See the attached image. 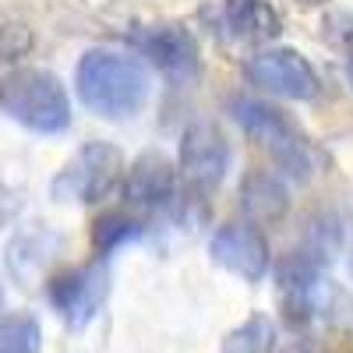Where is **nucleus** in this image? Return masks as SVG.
I'll use <instances>...</instances> for the list:
<instances>
[{"instance_id":"obj_11","label":"nucleus","mask_w":353,"mask_h":353,"mask_svg":"<svg viewBox=\"0 0 353 353\" xmlns=\"http://www.w3.org/2000/svg\"><path fill=\"white\" fill-rule=\"evenodd\" d=\"M223 18L233 39L254 43L258 50H265V43L279 39L283 32V18L269 0H223Z\"/></svg>"},{"instance_id":"obj_6","label":"nucleus","mask_w":353,"mask_h":353,"mask_svg":"<svg viewBox=\"0 0 353 353\" xmlns=\"http://www.w3.org/2000/svg\"><path fill=\"white\" fill-rule=\"evenodd\" d=\"M176 170L181 181L194 191H216L230 170V138L212 121H191L181 134L176 149Z\"/></svg>"},{"instance_id":"obj_19","label":"nucleus","mask_w":353,"mask_h":353,"mask_svg":"<svg viewBox=\"0 0 353 353\" xmlns=\"http://www.w3.org/2000/svg\"><path fill=\"white\" fill-rule=\"evenodd\" d=\"M0 301H4V283H0Z\"/></svg>"},{"instance_id":"obj_12","label":"nucleus","mask_w":353,"mask_h":353,"mask_svg":"<svg viewBox=\"0 0 353 353\" xmlns=\"http://www.w3.org/2000/svg\"><path fill=\"white\" fill-rule=\"evenodd\" d=\"M241 209L248 212L251 223H276L286 216L290 209V194L279 176L265 173V170H251L241 181Z\"/></svg>"},{"instance_id":"obj_13","label":"nucleus","mask_w":353,"mask_h":353,"mask_svg":"<svg viewBox=\"0 0 353 353\" xmlns=\"http://www.w3.org/2000/svg\"><path fill=\"white\" fill-rule=\"evenodd\" d=\"M276 321L269 314H251L226 332L219 353H276Z\"/></svg>"},{"instance_id":"obj_2","label":"nucleus","mask_w":353,"mask_h":353,"mask_svg":"<svg viewBox=\"0 0 353 353\" xmlns=\"http://www.w3.org/2000/svg\"><path fill=\"white\" fill-rule=\"evenodd\" d=\"M0 110L36 134H61L71 124L68 88L43 68H18L0 81Z\"/></svg>"},{"instance_id":"obj_18","label":"nucleus","mask_w":353,"mask_h":353,"mask_svg":"<svg viewBox=\"0 0 353 353\" xmlns=\"http://www.w3.org/2000/svg\"><path fill=\"white\" fill-rule=\"evenodd\" d=\"M301 4H325V0H301Z\"/></svg>"},{"instance_id":"obj_16","label":"nucleus","mask_w":353,"mask_h":353,"mask_svg":"<svg viewBox=\"0 0 353 353\" xmlns=\"http://www.w3.org/2000/svg\"><path fill=\"white\" fill-rule=\"evenodd\" d=\"M36 46V36L21 18L0 14V64H14Z\"/></svg>"},{"instance_id":"obj_9","label":"nucleus","mask_w":353,"mask_h":353,"mask_svg":"<svg viewBox=\"0 0 353 353\" xmlns=\"http://www.w3.org/2000/svg\"><path fill=\"white\" fill-rule=\"evenodd\" d=\"M134 46L141 57H149V64L159 68L170 81H191L198 74V43L184 25L176 21H159V25H145L141 32H134Z\"/></svg>"},{"instance_id":"obj_8","label":"nucleus","mask_w":353,"mask_h":353,"mask_svg":"<svg viewBox=\"0 0 353 353\" xmlns=\"http://www.w3.org/2000/svg\"><path fill=\"white\" fill-rule=\"evenodd\" d=\"M106 286H110V272L103 261L78 265V269H68L50 283V301L64 314L71 329H85L99 314V307L106 301Z\"/></svg>"},{"instance_id":"obj_7","label":"nucleus","mask_w":353,"mask_h":353,"mask_svg":"<svg viewBox=\"0 0 353 353\" xmlns=\"http://www.w3.org/2000/svg\"><path fill=\"white\" fill-rule=\"evenodd\" d=\"M209 254L223 272L244 283H261L269 272V241L251 223H226L212 233Z\"/></svg>"},{"instance_id":"obj_15","label":"nucleus","mask_w":353,"mask_h":353,"mask_svg":"<svg viewBox=\"0 0 353 353\" xmlns=\"http://www.w3.org/2000/svg\"><path fill=\"white\" fill-rule=\"evenodd\" d=\"M134 237H138V223L128 212H103L92 223V248L99 251V258L113 254L121 244H128Z\"/></svg>"},{"instance_id":"obj_20","label":"nucleus","mask_w":353,"mask_h":353,"mask_svg":"<svg viewBox=\"0 0 353 353\" xmlns=\"http://www.w3.org/2000/svg\"><path fill=\"white\" fill-rule=\"evenodd\" d=\"M350 50H353V39H350Z\"/></svg>"},{"instance_id":"obj_1","label":"nucleus","mask_w":353,"mask_h":353,"mask_svg":"<svg viewBox=\"0 0 353 353\" xmlns=\"http://www.w3.org/2000/svg\"><path fill=\"white\" fill-rule=\"evenodd\" d=\"M74 85L81 103L110 121L134 117L152 96V78L141 57L121 53V50H88L78 68H74Z\"/></svg>"},{"instance_id":"obj_17","label":"nucleus","mask_w":353,"mask_h":353,"mask_svg":"<svg viewBox=\"0 0 353 353\" xmlns=\"http://www.w3.org/2000/svg\"><path fill=\"white\" fill-rule=\"evenodd\" d=\"M283 353H314V350H311L307 343H301V339H297V343H290V346H286Z\"/></svg>"},{"instance_id":"obj_14","label":"nucleus","mask_w":353,"mask_h":353,"mask_svg":"<svg viewBox=\"0 0 353 353\" xmlns=\"http://www.w3.org/2000/svg\"><path fill=\"white\" fill-rule=\"evenodd\" d=\"M43 329L32 314L14 311L0 318V353H39Z\"/></svg>"},{"instance_id":"obj_3","label":"nucleus","mask_w":353,"mask_h":353,"mask_svg":"<svg viewBox=\"0 0 353 353\" xmlns=\"http://www.w3.org/2000/svg\"><path fill=\"white\" fill-rule=\"evenodd\" d=\"M230 113L286 173H293L297 181H307L311 176L314 159L307 149V138L297 131V124L279 106L251 99V96H237V99H230Z\"/></svg>"},{"instance_id":"obj_4","label":"nucleus","mask_w":353,"mask_h":353,"mask_svg":"<svg viewBox=\"0 0 353 353\" xmlns=\"http://www.w3.org/2000/svg\"><path fill=\"white\" fill-rule=\"evenodd\" d=\"M124 181V156L110 141H88L53 176V194L61 201L92 205L103 201Z\"/></svg>"},{"instance_id":"obj_10","label":"nucleus","mask_w":353,"mask_h":353,"mask_svg":"<svg viewBox=\"0 0 353 353\" xmlns=\"http://www.w3.org/2000/svg\"><path fill=\"white\" fill-rule=\"evenodd\" d=\"M176 176H181V170H176V163L163 152H141L131 170L124 173V201L131 205V209H163V205L173 198L176 191Z\"/></svg>"},{"instance_id":"obj_5","label":"nucleus","mask_w":353,"mask_h":353,"mask_svg":"<svg viewBox=\"0 0 353 353\" xmlns=\"http://www.w3.org/2000/svg\"><path fill=\"white\" fill-rule=\"evenodd\" d=\"M244 74L251 85H258L261 92L293 99V103H307L321 92V78L311 68V61L301 50L290 46H265L254 50L244 64Z\"/></svg>"}]
</instances>
